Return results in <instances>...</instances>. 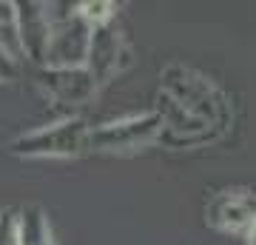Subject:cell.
<instances>
[{
	"label": "cell",
	"mask_w": 256,
	"mask_h": 245,
	"mask_svg": "<svg viewBox=\"0 0 256 245\" xmlns=\"http://www.w3.org/2000/svg\"><path fill=\"white\" fill-rule=\"evenodd\" d=\"M18 245H54L48 217H46V211L40 208V205H28L26 211H20Z\"/></svg>",
	"instance_id": "obj_8"
},
{
	"label": "cell",
	"mask_w": 256,
	"mask_h": 245,
	"mask_svg": "<svg viewBox=\"0 0 256 245\" xmlns=\"http://www.w3.org/2000/svg\"><path fill=\"white\" fill-rule=\"evenodd\" d=\"M114 12H117V6H114V3H106V0H97V3L88 0V3H80V6H77V15H80L92 29L108 26V20L114 18Z\"/></svg>",
	"instance_id": "obj_9"
},
{
	"label": "cell",
	"mask_w": 256,
	"mask_h": 245,
	"mask_svg": "<svg viewBox=\"0 0 256 245\" xmlns=\"http://www.w3.org/2000/svg\"><path fill=\"white\" fill-rule=\"evenodd\" d=\"M248 245H256V222L250 225V231H248Z\"/></svg>",
	"instance_id": "obj_13"
},
{
	"label": "cell",
	"mask_w": 256,
	"mask_h": 245,
	"mask_svg": "<svg viewBox=\"0 0 256 245\" xmlns=\"http://www.w3.org/2000/svg\"><path fill=\"white\" fill-rule=\"evenodd\" d=\"M20 77V63L14 52H9L6 46L0 43V83H12Z\"/></svg>",
	"instance_id": "obj_11"
},
{
	"label": "cell",
	"mask_w": 256,
	"mask_h": 245,
	"mask_svg": "<svg viewBox=\"0 0 256 245\" xmlns=\"http://www.w3.org/2000/svg\"><path fill=\"white\" fill-rule=\"evenodd\" d=\"M14 23V3H0V26Z\"/></svg>",
	"instance_id": "obj_12"
},
{
	"label": "cell",
	"mask_w": 256,
	"mask_h": 245,
	"mask_svg": "<svg viewBox=\"0 0 256 245\" xmlns=\"http://www.w3.org/2000/svg\"><path fill=\"white\" fill-rule=\"evenodd\" d=\"M162 128L160 114H142V117H131L122 123H111L88 134V145L97 151H131L140 145L151 143L156 131Z\"/></svg>",
	"instance_id": "obj_3"
},
{
	"label": "cell",
	"mask_w": 256,
	"mask_h": 245,
	"mask_svg": "<svg viewBox=\"0 0 256 245\" xmlns=\"http://www.w3.org/2000/svg\"><path fill=\"white\" fill-rule=\"evenodd\" d=\"M210 228L225 234H248L256 222V194L250 191H222L208 202L205 211Z\"/></svg>",
	"instance_id": "obj_4"
},
{
	"label": "cell",
	"mask_w": 256,
	"mask_h": 245,
	"mask_svg": "<svg viewBox=\"0 0 256 245\" xmlns=\"http://www.w3.org/2000/svg\"><path fill=\"white\" fill-rule=\"evenodd\" d=\"M48 29H52V15L48 3H14V35H18L20 52L32 63H43L48 43Z\"/></svg>",
	"instance_id": "obj_5"
},
{
	"label": "cell",
	"mask_w": 256,
	"mask_h": 245,
	"mask_svg": "<svg viewBox=\"0 0 256 245\" xmlns=\"http://www.w3.org/2000/svg\"><path fill=\"white\" fill-rule=\"evenodd\" d=\"M43 86L60 103H86L94 94V89H97L94 77L86 69H60V72L48 69L43 74Z\"/></svg>",
	"instance_id": "obj_7"
},
{
	"label": "cell",
	"mask_w": 256,
	"mask_h": 245,
	"mask_svg": "<svg viewBox=\"0 0 256 245\" xmlns=\"http://www.w3.org/2000/svg\"><path fill=\"white\" fill-rule=\"evenodd\" d=\"M117 60H120V37L111 32V26L94 29L86 72L94 77V83H106L111 74L117 72Z\"/></svg>",
	"instance_id": "obj_6"
},
{
	"label": "cell",
	"mask_w": 256,
	"mask_h": 245,
	"mask_svg": "<svg viewBox=\"0 0 256 245\" xmlns=\"http://www.w3.org/2000/svg\"><path fill=\"white\" fill-rule=\"evenodd\" d=\"M20 236V211L3 208L0 211V245H18Z\"/></svg>",
	"instance_id": "obj_10"
},
{
	"label": "cell",
	"mask_w": 256,
	"mask_h": 245,
	"mask_svg": "<svg viewBox=\"0 0 256 245\" xmlns=\"http://www.w3.org/2000/svg\"><path fill=\"white\" fill-rule=\"evenodd\" d=\"M88 145V131L82 120H63L37 128L12 143V151L23 157H74Z\"/></svg>",
	"instance_id": "obj_2"
},
{
	"label": "cell",
	"mask_w": 256,
	"mask_h": 245,
	"mask_svg": "<svg viewBox=\"0 0 256 245\" xmlns=\"http://www.w3.org/2000/svg\"><path fill=\"white\" fill-rule=\"evenodd\" d=\"M92 32L94 29L77 12L63 15V18H52L43 66L52 69V72H60V69H86L88 46H92Z\"/></svg>",
	"instance_id": "obj_1"
}]
</instances>
